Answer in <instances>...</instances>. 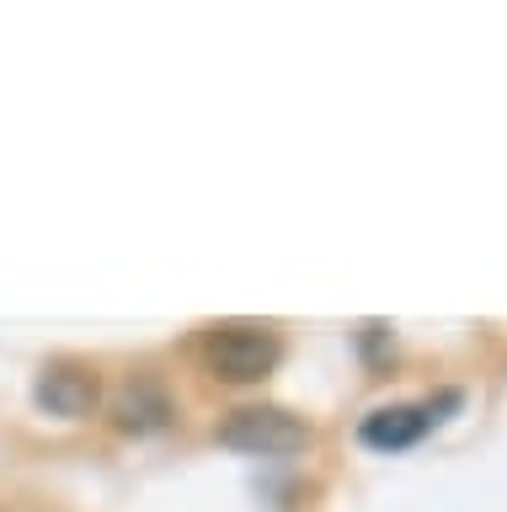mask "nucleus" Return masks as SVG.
Instances as JSON below:
<instances>
[{
	"label": "nucleus",
	"instance_id": "f03ea898",
	"mask_svg": "<svg viewBox=\"0 0 507 512\" xmlns=\"http://www.w3.org/2000/svg\"><path fill=\"white\" fill-rule=\"evenodd\" d=\"M310 422L283 406H241L219 422V443L235 448V454H251V459H294L310 448Z\"/></svg>",
	"mask_w": 507,
	"mask_h": 512
},
{
	"label": "nucleus",
	"instance_id": "39448f33",
	"mask_svg": "<svg viewBox=\"0 0 507 512\" xmlns=\"http://www.w3.org/2000/svg\"><path fill=\"white\" fill-rule=\"evenodd\" d=\"M113 416H118L123 432H161L171 422V400L150 374H134L123 384V395L113 400Z\"/></svg>",
	"mask_w": 507,
	"mask_h": 512
},
{
	"label": "nucleus",
	"instance_id": "20e7f679",
	"mask_svg": "<svg viewBox=\"0 0 507 512\" xmlns=\"http://www.w3.org/2000/svg\"><path fill=\"white\" fill-rule=\"evenodd\" d=\"M443 406H459V395L449 390L438 406L433 400H427V406H379L358 422V438H363V448H379V454H401V448L427 438V427H438Z\"/></svg>",
	"mask_w": 507,
	"mask_h": 512
},
{
	"label": "nucleus",
	"instance_id": "7ed1b4c3",
	"mask_svg": "<svg viewBox=\"0 0 507 512\" xmlns=\"http://www.w3.org/2000/svg\"><path fill=\"white\" fill-rule=\"evenodd\" d=\"M97 400H102V379H97V368H86V363H49L33 384V406L49 411V416H65V422L91 416Z\"/></svg>",
	"mask_w": 507,
	"mask_h": 512
},
{
	"label": "nucleus",
	"instance_id": "f257e3e1",
	"mask_svg": "<svg viewBox=\"0 0 507 512\" xmlns=\"http://www.w3.org/2000/svg\"><path fill=\"white\" fill-rule=\"evenodd\" d=\"M198 358L219 384H262L283 358V342L262 320H219L198 336Z\"/></svg>",
	"mask_w": 507,
	"mask_h": 512
}]
</instances>
